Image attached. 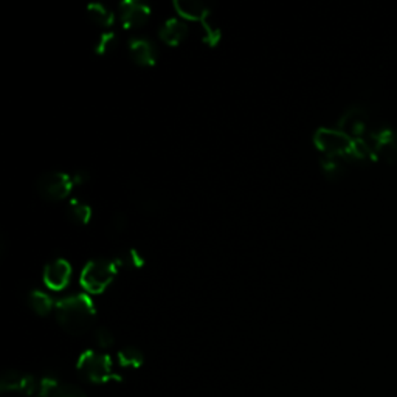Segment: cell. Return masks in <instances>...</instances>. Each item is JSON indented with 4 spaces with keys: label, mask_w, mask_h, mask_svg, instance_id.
I'll return each instance as SVG.
<instances>
[{
    "label": "cell",
    "mask_w": 397,
    "mask_h": 397,
    "mask_svg": "<svg viewBox=\"0 0 397 397\" xmlns=\"http://www.w3.org/2000/svg\"><path fill=\"white\" fill-rule=\"evenodd\" d=\"M77 370L91 384H106L110 380L119 382L122 377L112 371V360L108 354H100L95 351L82 352L78 358Z\"/></svg>",
    "instance_id": "cell-3"
},
{
    "label": "cell",
    "mask_w": 397,
    "mask_h": 397,
    "mask_svg": "<svg viewBox=\"0 0 397 397\" xmlns=\"http://www.w3.org/2000/svg\"><path fill=\"white\" fill-rule=\"evenodd\" d=\"M174 8L178 13V16L188 20L200 22L202 27L207 25L211 16V10L205 4L197 2V0H176Z\"/></svg>",
    "instance_id": "cell-11"
},
{
    "label": "cell",
    "mask_w": 397,
    "mask_h": 397,
    "mask_svg": "<svg viewBox=\"0 0 397 397\" xmlns=\"http://www.w3.org/2000/svg\"><path fill=\"white\" fill-rule=\"evenodd\" d=\"M72 278V266L65 259H55L44 268V282L53 290H61L67 287Z\"/></svg>",
    "instance_id": "cell-10"
},
{
    "label": "cell",
    "mask_w": 397,
    "mask_h": 397,
    "mask_svg": "<svg viewBox=\"0 0 397 397\" xmlns=\"http://www.w3.org/2000/svg\"><path fill=\"white\" fill-rule=\"evenodd\" d=\"M67 217L73 223H78V226H87L92 219V208L86 202L73 199L70 200L69 207H67Z\"/></svg>",
    "instance_id": "cell-15"
},
{
    "label": "cell",
    "mask_w": 397,
    "mask_h": 397,
    "mask_svg": "<svg viewBox=\"0 0 397 397\" xmlns=\"http://www.w3.org/2000/svg\"><path fill=\"white\" fill-rule=\"evenodd\" d=\"M151 18V8L143 2L126 0L119 4V19L126 30H137L146 25Z\"/></svg>",
    "instance_id": "cell-8"
},
{
    "label": "cell",
    "mask_w": 397,
    "mask_h": 397,
    "mask_svg": "<svg viewBox=\"0 0 397 397\" xmlns=\"http://www.w3.org/2000/svg\"><path fill=\"white\" fill-rule=\"evenodd\" d=\"M313 143L325 155L343 157L346 162L354 149V138H351L339 127H318L313 134Z\"/></svg>",
    "instance_id": "cell-4"
},
{
    "label": "cell",
    "mask_w": 397,
    "mask_h": 397,
    "mask_svg": "<svg viewBox=\"0 0 397 397\" xmlns=\"http://www.w3.org/2000/svg\"><path fill=\"white\" fill-rule=\"evenodd\" d=\"M27 303L30 309L37 313L39 317H47L51 309H53V301H51V298L46 294V292L41 290L30 292L27 295Z\"/></svg>",
    "instance_id": "cell-14"
},
{
    "label": "cell",
    "mask_w": 397,
    "mask_h": 397,
    "mask_svg": "<svg viewBox=\"0 0 397 397\" xmlns=\"http://www.w3.org/2000/svg\"><path fill=\"white\" fill-rule=\"evenodd\" d=\"M73 176L61 171H50L44 172L36 178V191L42 199L58 202L70 196L72 190L74 188Z\"/></svg>",
    "instance_id": "cell-5"
},
{
    "label": "cell",
    "mask_w": 397,
    "mask_h": 397,
    "mask_svg": "<svg viewBox=\"0 0 397 397\" xmlns=\"http://www.w3.org/2000/svg\"><path fill=\"white\" fill-rule=\"evenodd\" d=\"M95 341L101 349H109L114 344V335L108 327H98L95 331Z\"/></svg>",
    "instance_id": "cell-21"
},
{
    "label": "cell",
    "mask_w": 397,
    "mask_h": 397,
    "mask_svg": "<svg viewBox=\"0 0 397 397\" xmlns=\"http://www.w3.org/2000/svg\"><path fill=\"white\" fill-rule=\"evenodd\" d=\"M119 268L114 259H92L82 268L79 282L91 294H101L115 280Z\"/></svg>",
    "instance_id": "cell-2"
},
{
    "label": "cell",
    "mask_w": 397,
    "mask_h": 397,
    "mask_svg": "<svg viewBox=\"0 0 397 397\" xmlns=\"http://www.w3.org/2000/svg\"><path fill=\"white\" fill-rule=\"evenodd\" d=\"M127 51L132 61L141 67H152L159 59V50L155 44L146 37H131L127 42Z\"/></svg>",
    "instance_id": "cell-9"
},
{
    "label": "cell",
    "mask_w": 397,
    "mask_h": 397,
    "mask_svg": "<svg viewBox=\"0 0 397 397\" xmlns=\"http://www.w3.org/2000/svg\"><path fill=\"white\" fill-rule=\"evenodd\" d=\"M87 16L93 22V24L100 25L103 28H109L114 25V22H115L114 13H112L108 6H104L103 4H98V2L91 4L87 6Z\"/></svg>",
    "instance_id": "cell-16"
},
{
    "label": "cell",
    "mask_w": 397,
    "mask_h": 397,
    "mask_svg": "<svg viewBox=\"0 0 397 397\" xmlns=\"http://www.w3.org/2000/svg\"><path fill=\"white\" fill-rule=\"evenodd\" d=\"M59 388V382L55 377H44L39 380V397H53L56 389Z\"/></svg>",
    "instance_id": "cell-20"
},
{
    "label": "cell",
    "mask_w": 397,
    "mask_h": 397,
    "mask_svg": "<svg viewBox=\"0 0 397 397\" xmlns=\"http://www.w3.org/2000/svg\"><path fill=\"white\" fill-rule=\"evenodd\" d=\"M56 320L65 332L72 335L86 334L95 323V306L84 294L65 297L55 306Z\"/></svg>",
    "instance_id": "cell-1"
},
{
    "label": "cell",
    "mask_w": 397,
    "mask_h": 397,
    "mask_svg": "<svg viewBox=\"0 0 397 397\" xmlns=\"http://www.w3.org/2000/svg\"><path fill=\"white\" fill-rule=\"evenodd\" d=\"M118 268H140L145 264V258L137 249H127L123 250L117 258L114 259Z\"/></svg>",
    "instance_id": "cell-18"
},
{
    "label": "cell",
    "mask_w": 397,
    "mask_h": 397,
    "mask_svg": "<svg viewBox=\"0 0 397 397\" xmlns=\"http://www.w3.org/2000/svg\"><path fill=\"white\" fill-rule=\"evenodd\" d=\"M0 389L4 394H20V396H32L39 389V382L28 374H22L16 370L5 371L2 379H0Z\"/></svg>",
    "instance_id": "cell-7"
},
{
    "label": "cell",
    "mask_w": 397,
    "mask_h": 397,
    "mask_svg": "<svg viewBox=\"0 0 397 397\" xmlns=\"http://www.w3.org/2000/svg\"><path fill=\"white\" fill-rule=\"evenodd\" d=\"M53 397H86V394L74 385H59Z\"/></svg>",
    "instance_id": "cell-23"
},
{
    "label": "cell",
    "mask_w": 397,
    "mask_h": 397,
    "mask_svg": "<svg viewBox=\"0 0 397 397\" xmlns=\"http://www.w3.org/2000/svg\"><path fill=\"white\" fill-rule=\"evenodd\" d=\"M339 129L348 134L351 138L363 140L370 136L374 126L371 124L368 112L360 106H352L343 112V115L339 119Z\"/></svg>",
    "instance_id": "cell-6"
},
{
    "label": "cell",
    "mask_w": 397,
    "mask_h": 397,
    "mask_svg": "<svg viewBox=\"0 0 397 397\" xmlns=\"http://www.w3.org/2000/svg\"><path fill=\"white\" fill-rule=\"evenodd\" d=\"M160 39L169 47H176L182 44L188 36V25L182 19H168L164 20L159 30Z\"/></svg>",
    "instance_id": "cell-12"
},
{
    "label": "cell",
    "mask_w": 397,
    "mask_h": 397,
    "mask_svg": "<svg viewBox=\"0 0 397 397\" xmlns=\"http://www.w3.org/2000/svg\"><path fill=\"white\" fill-rule=\"evenodd\" d=\"M118 362L123 368H140L145 362V356L136 346H126L118 352Z\"/></svg>",
    "instance_id": "cell-17"
},
{
    "label": "cell",
    "mask_w": 397,
    "mask_h": 397,
    "mask_svg": "<svg viewBox=\"0 0 397 397\" xmlns=\"http://www.w3.org/2000/svg\"><path fill=\"white\" fill-rule=\"evenodd\" d=\"M346 164L348 162L343 159V157H331V155H325L323 159L320 160V167L321 171H323L325 177L327 181H340V178L344 176V171H346Z\"/></svg>",
    "instance_id": "cell-13"
},
{
    "label": "cell",
    "mask_w": 397,
    "mask_h": 397,
    "mask_svg": "<svg viewBox=\"0 0 397 397\" xmlns=\"http://www.w3.org/2000/svg\"><path fill=\"white\" fill-rule=\"evenodd\" d=\"M126 223H127V217L124 213H115L114 216H112V219H110V231L114 235H119V233H123V231L126 230Z\"/></svg>",
    "instance_id": "cell-22"
},
{
    "label": "cell",
    "mask_w": 397,
    "mask_h": 397,
    "mask_svg": "<svg viewBox=\"0 0 397 397\" xmlns=\"http://www.w3.org/2000/svg\"><path fill=\"white\" fill-rule=\"evenodd\" d=\"M118 42L119 37L115 32H104L95 44V53L100 56L109 55L110 51H114L118 47Z\"/></svg>",
    "instance_id": "cell-19"
}]
</instances>
